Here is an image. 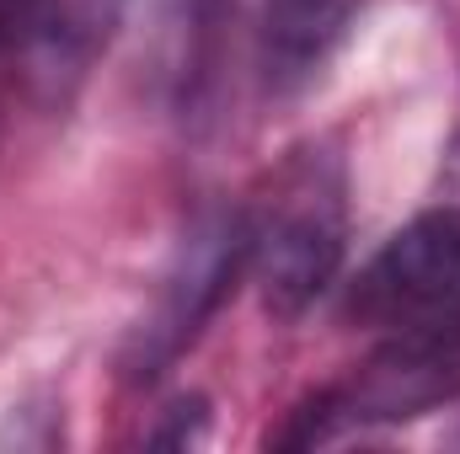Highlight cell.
I'll return each mask as SVG.
<instances>
[{
	"mask_svg": "<svg viewBox=\"0 0 460 454\" xmlns=\"http://www.w3.org/2000/svg\"><path fill=\"white\" fill-rule=\"evenodd\" d=\"M204 428H209V412H204V401L193 396V401H177V406H172V428H155L150 444L188 450V444H204Z\"/></svg>",
	"mask_w": 460,
	"mask_h": 454,
	"instance_id": "8992f818",
	"label": "cell"
},
{
	"mask_svg": "<svg viewBox=\"0 0 460 454\" xmlns=\"http://www.w3.org/2000/svg\"><path fill=\"white\" fill-rule=\"evenodd\" d=\"M439 204H460V134L450 139V150H445V166H439V193H434Z\"/></svg>",
	"mask_w": 460,
	"mask_h": 454,
	"instance_id": "ba28073f",
	"label": "cell"
},
{
	"mask_svg": "<svg viewBox=\"0 0 460 454\" xmlns=\"http://www.w3.org/2000/svg\"><path fill=\"white\" fill-rule=\"evenodd\" d=\"M246 251H252V220L235 209H215L182 235L150 316L134 327L128 342V374L134 380H155L166 363H177V353L204 332V321L220 310L230 284L246 273Z\"/></svg>",
	"mask_w": 460,
	"mask_h": 454,
	"instance_id": "3957f363",
	"label": "cell"
},
{
	"mask_svg": "<svg viewBox=\"0 0 460 454\" xmlns=\"http://www.w3.org/2000/svg\"><path fill=\"white\" fill-rule=\"evenodd\" d=\"M32 5L38 0H0V48L27 38V22H32Z\"/></svg>",
	"mask_w": 460,
	"mask_h": 454,
	"instance_id": "52a82bcc",
	"label": "cell"
},
{
	"mask_svg": "<svg viewBox=\"0 0 460 454\" xmlns=\"http://www.w3.org/2000/svg\"><path fill=\"white\" fill-rule=\"evenodd\" d=\"M364 0H252V32H257V65L273 92L305 86L332 48L343 43L348 22Z\"/></svg>",
	"mask_w": 460,
	"mask_h": 454,
	"instance_id": "277c9868",
	"label": "cell"
},
{
	"mask_svg": "<svg viewBox=\"0 0 460 454\" xmlns=\"http://www.w3.org/2000/svg\"><path fill=\"white\" fill-rule=\"evenodd\" d=\"M348 251L343 225V182L332 171H305L262 225H252L246 273L262 294V310L279 321L305 316L327 284L338 278Z\"/></svg>",
	"mask_w": 460,
	"mask_h": 454,
	"instance_id": "7a4b0ae2",
	"label": "cell"
},
{
	"mask_svg": "<svg viewBox=\"0 0 460 454\" xmlns=\"http://www.w3.org/2000/svg\"><path fill=\"white\" fill-rule=\"evenodd\" d=\"M348 316L391 337L460 347V204L423 209L396 230L348 294Z\"/></svg>",
	"mask_w": 460,
	"mask_h": 454,
	"instance_id": "6da1fadb",
	"label": "cell"
},
{
	"mask_svg": "<svg viewBox=\"0 0 460 454\" xmlns=\"http://www.w3.org/2000/svg\"><path fill=\"white\" fill-rule=\"evenodd\" d=\"M123 0H38L32 22H27V48H32V70L43 81H75L97 48L113 38Z\"/></svg>",
	"mask_w": 460,
	"mask_h": 454,
	"instance_id": "5b68a950",
	"label": "cell"
}]
</instances>
